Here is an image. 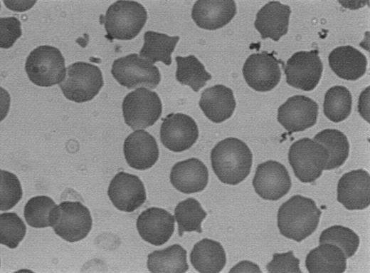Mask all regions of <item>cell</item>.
<instances>
[{"label": "cell", "instance_id": "cell-1", "mask_svg": "<svg viewBox=\"0 0 370 273\" xmlns=\"http://www.w3.org/2000/svg\"><path fill=\"white\" fill-rule=\"evenodd\" d=\"M211 161L212 169L221 182L236 185L250 174L253 155L243 141L227 138L211 150Z\"/></svg>", "mask_w": 370, "mask_h": 273}, {"label": "cell", "instance_id": "cell-2", "mask_svg": "<svg viewBox=\"0 0 370 273\" xmlns=\"http://www.w3.org/2000/svg\"><path fill=\"white\" fill-rule=\"evenodd\" d=\"M321 214L312 199L294 195L279 207L278 227L282 235L299 242L316 230Z\"/></svg>", "mask_w": 370, "mask_h": 273}, {"label": "cell", "instance_id": "cell-3", "mask_svg": "<svg viewBox=\"0 0 370 273\" xmlns=\"http://www.w3.org/2000/svg\"><path fill=\"white\" fill-rule=\"evenodd\" d=\"M103 19L107 38L110 40H131L144 26L147 14L139 2L117 1L108 7Z\"/></svg>", "mask_w": 370, "mask_h": 273}, {"label": "cell", "instance_id": "cell-4", "mask_svg": "<svg viewBox=\"0 0 370 273\" xmlns=\"http://www.w3.org/2000/svg\"><path fill=\"white\" fill-rule=\"evenodd\" d=\"M25 71L30 81L41 87L59 84L65 78V59L60 50L44 45L33 49L28 56Z\"/></svg>", "mask_w": 370, "mask_h": 273}, {"label": "cell", "instance_id": "cell-5", "mask_svg": "<svg viewBox=\"0 0 370 273\" xmlns=\"http://www.w3.org/2000/svg\"><path fill=\"white\" fill-rule=\"evenodd\" d=\"M103 84L102 74L97 66L78 61L66 68L65 76L59 87L67 99L84 103L97 95Z\"/></svg>", "mask_w": 370, "mask_h": 273}, {"label": "cell", "instance_id": "cell-6", "mask_svg": "<svg viewBox=\"0 0 370 273\" xmlns=\"http://www.w3.org/2000/svg\"><path fill=\"white\" fill-rule=\"evenodd\" d=\"M327 158L323 145L309 138L293 143L288 152V160L295 176L305 183L312 182L321 176Z\"/></svg>", "mask_w": 370, "mask_h": 273}, {"label": "cell", "instance_id": "cell-7", "mask_svg": "<svg viewBox=\"0 0 370 273\" xmlns=\"http://www.w3.org/2000/svg\"><path fill=\"white\" fill-rule=\"evenodd\" d=\"M111 73L115 79L128 89L157 88L161 81L157 66L137 53H131L115 60Z\"/></svg>", "mask_w": 370, "mask_h": 273}, {"label": "cell", "instance_id": "cell-8", "mask_svg": "<svg viewBox=\"0 0 370 273\" xmlns=\"http://www.w3.org/2000/svg\"><path fill=\"white\" fill-rule=\"evenodd\" d=\"M122 108L125 123L133 130L153 125L162 112L158 94L146 88L129 93L123 100Z\"/></svg>", "mask_w": 370, "mask_h": 273}, {"label": "cell", "instance_id": "cell-9", "mask_svg": "<svg viewBox=\"0 0 370 273\" xmlns=\"http://www.w3.org/2000/svg\"><path fill=\"white\" fill-rule=\"evenodd\" d=\"M90 210L80 202L64 201L58 205L53 230L62 239L74 242L84 239L92 229Z\"/></svg>", "mask_w": 370, "mask_h": 273}, {"label": "cell", "instance_id": "cell-10", "mask_svg": "<svg viewBox=\"0 0 370 273\" xmlns=\"http://www.w3.org/2000/svg\"><path fill=\"white\" fill-rule=\"evenodd\" d=\"M322 71L323 65L317 50L295 53L284 68L287 84L305 91H310L317 86Z\"/></svg>", "mask_w": 370, "mask_h": 273}, {"label": "cell", "instance_id": "cell-11", "mask_svg": "<svg viewBox=\"0 0 370 273\" xmlns=\"http://www.w3.org/2000/svg\"><path fill=\"white\" fill-rule=\"evenodd\" d=\"M281 62L267 51L250 55L244 63L243 75L247 84L259 92L273 89L280 82Z\"/></svg>", "mask_w": 370, "mask_h": 273}, {"label": "cell", "instance_id": "cell-12", "mask_svg": "<svg viewBox=\"0 0 370 273\" xmlns=\"http://www.w3.org/2000/svg\"><path fill=\"white\" fill-rule=\"evenodd\" d=\"M199 129L195 120L184 113H171L163 119L160 140L173 152L189 149L197 140Z\"/></svg>", "mask_w": 370, "mask_h": 273}, {"label": "cell", "instance_id": "cell-13", "mask_svg": "<svg viewBox=\"0 0 370 273\" xmlns=\"http://www.w3.org/2000/svg\"><path fill=\"white\" fill-rule=\"evenodd\" d=\"M291 185L286 168L275 160L259 164L253 179L255 192L267 200L280 199L289 192Z\"/></svg>", "mask_w": 370, "mask_h": 273}, {"label": "cell", "instance_id": "cell-14", "mask_svg": "<svg viewBox=\"0 0 370 273\" xmlns=\"http://www.w3.org/2000/svg\"><path fill=\"white\" fill-rule=\"evenodd\" d=\"M113 205L120 211L132 212L146 200L144 185L139 177L125 172L117 173L107 190Z\"/></svg>", "mask_w": 370, "mask_h": 273}, {"label": "cell", "instance_id": "cell-15", "mask_svg": "<svg viewBox=\"0 0 370 273\" xmlns=\"http://www.w3.org/2000/svg\"><path fill=\"white\" fill-rule=\"evenodd\" d=\"M318 108L312 99L294 96L278 108V120L290 133L303 131L316 123Z\"/></svg>", "mask_w": 370, "mask_h": 273}, {"label": "cell", "instance_id": "cell-16", "mask_svg": "<svg viewBox=\"0 0 370 273\" xmlns=\"http://www.w3.org/2000/svg\"><path fill=\"white\" fill-rule=\"evenodd\" d=\"M337 201L349 210H364L370 204V177L363 169L344 174L337 184Z\"/></svg>", "mask_w": 370, "mask_h": 273}, {"label": "cell", "instance_id": "cell-17", "mask_svg": "<svg viewBox=\"0 0 370 273\" xmlns=\"http://www.w3.org/2000/svg\"><path fill=\"white\" fill-rule=\"evenodd\" d=\"M136 226L144 241L160 246L171 237L174 230V217L164 209L152 207L138 216Z\"/></svg>", "mask_w": 370, "mask_h": 273}, {"label": "cell", "instance_id": "cell-18", "mask_svg": "<svg viewBox=\"0 0 370 273\" xmlns=\"http://www.w3.org/2000/svg\"><path fill=\"white\" fill-rule=\"evenodd\" d=\"M123 151L128 165L140 170L152 168L159 155L155 138L144 130H135L126 138Z\"/></svg>", "mask_w": 370, "mask_h": 273}, {"label": "cell", "instance_id": "cell-19", "mask_svg": "<svg viewBox=\"0 0 370 273\" xmlns=\"http://www.w3.org/2000/svg\"><path fill=\"white\" fill-rule=\"evenodd\" d=\"M236 14L234 1L199 0L193 6L191 17L199 27L216 30L228 24Z\"/></svg>", "mask_w": 370, "mask_h": 273}, {"label": "cell", "instance_id": "cell-20", "mask_svg": "<svg viewBox=\"0 0 370 273\" xmlns=\"http://www.w3.org/2000/svg\"><path fill=\"white\" fill-rule=\"evenodd\" d=\"M208 181V172L206 166L195 158L178 162L171 170V185L183 193L201 192L206 187Z\"/></svg>", "mask_w": 370, "mask_h": 273}, {"label": "cell", "instance_id": "cell-21", "mask_svg": "<svg viewBox=\"0 0 370 273\" xmlns=\"http://www.w3.org/2000/svg\"><path fill=\"white\" fill-rule=\"evenodd\" d=\"M290 7L280 1H269L257 13L255 28L262 38H270L275 41L288 31Z\"/></svg>", "mask_w": 370, "mask_h": 273}, {"label": "cell", "instance_id": "cell-22", "mask_svg": "<svg viewBox=\"0 0 370 273\" xmlns=\"http://www.w3.org/2000/svg\"><path fill=\"white\" fill-rule=\"evenodd\" d=\"M233 91L223 85H215L201 93L199 106L212 122L220 123L231 118L236 108Z\"/></svg>", "mask_w": 370, "mask_h": 273}, {"label": "cell", "instance_id": "cell-23", "mask_svg": "<svg viewBox=\"0 0 370 273\" xmlns=\"http://www.w3.org/2000/svg\"><path fill=\"white\" fill-rule=\"evenodd\" d=\"M332 70L339 78L356 81L366 72L367 60L364 54L352 46L333 49L328 57Z\"/></svg>", "mask_w": 370, "mask_h": 273}, {"label": "cell", "instance_id": "cell-24", "mask_svg": "<svg viewBox=\"0 0 370 273\" xmlns=\"http://www.w3.org/2000/svg\"><path fill=\"white\" fill-rule=\"evenodd\" d=\"M305 265L310 273H342L347 268V258L338 246L321 243L307 254Z\"/></svg>", "mask_w": 370, "mask_h": 273}, {"label": "cell", "instance_id": "cell-25", "mask_svg": "<svg viewBox=\"0 0 370 273\" xmlns=\"http://www.w3.org/2000/svg\"><path fill=\"white\" fill-rule=\"evenodd\" d=\"M190 261L194 268L199 272L218 273L225 267L226 256L220 242L204 238L194 244L190 254Z\"/></svg>", "mask_w": 370, "mask_h": 273}, {"label": "cell", "instance_id": "cell-26", "mask_svg": "<svg viewBox=\"0 0 370 273\" xmlns=\"http://www.w3.org/2000/svg\"><path fill=\"white\" fill-rule=\"evenodd\" d=\"M147 265L151 272H186L189 269L186 250L179 244L155 250L148 254Z\"/></svg>", "mask_w": 370, "mask_h": 273}, {"label": "cell", "instance_id": "cell-27", "mask_svg": "<svg viewBox=\"0 0 370 273\" xmlns=\"http://www.w3.org/2000/svg\"><path fill=\"white\" fill-rule=\"evenodd\" d=\"M179 40L177 36H169L165 34L147 31L144 34V44L139 56L152 64L161 61L169 66L171 63V55Z\"/></svg>", "mask_w": 370, "mask_h": 273}, {"label": "cell", "instance_id": "cell-28", "mask_svg": "<svg viewBox=\"0 0 370 273\" xmlns=\"http://www.w3.org/2000/svg\"><path fill=\"white\" fill-rule=\"evenodd\" d=\"M326 149L328 155L324 170H329L342 166L349 153L347 136L337 129H325L316 134L313 139Z\"/></svg>", "mask_w": 370, "mask_h": 273}, {"label": "cell", "instance_id": "cell-29", "mask_svg": "<svg viewBox=\"0 0 370 273\" xmlns=\"http://www.w3.org/2000/svg\"><path fill=\"white\" fill-rule=\"evenodd\" d=\"M176 62L177 81L189 86L195 92L199 91L211 78V75L194 55L186 57L177 56Z\"/></svg>", "mask_w": 370, "mask_h": 273}, {"label": "cell", "instance_id": "cell-30", "mask_svg": "<svg viewBox=\"0 0 370 273\" xmlns=\"http://www.w3.org/2000/svg\"><path fill=\"white\" fill-rule=\"evenodd\" d=\"M57 207L52 198L48 196L31 197L24 207L26 222L34 228L52 227Z\"/></svg>", "mask_w": 370, "mask_h": 273}, {"label": "cell", "instance_id": "cell-31", "mask_svg": "<svg viewBox=\"0 0 370 273\" xmlns=\"http://www.w3.org/2000/svg\"><path fill=\"white\" fill-rule=\"evenodd\" d=\"M206 216V211L194 197H189L179 202L174 210L179 235L182 237L185 232L201 233V223Z\"/></svg>", "mask_w": 370, "mask_h": 273}, {"label": "cell", "instance_id": "cell-32", "mask_svg": "<svg viewBox=\"0 0 370 273\" xmlns=\"http://www.w3.org/2000/svg\"><path fill=\"white\" fill-rule=\"evenodd\" d=\"M352 98L344 86H335L325 93L323 108L325 116L334 123L345 120L352 111Z\"/></svg>", "mask_w": 370, "mask_h": 273}, {"label": "cell", "instance_id": "cell-33", "mask_svg": "<svg viewBox=\"0 0 370 273\" xmlns=\"http://www.w3.org/2000/svg\"><path fill=\"white\" fill-rule=\"evenodd\" d=\"M319 243H331L340 247L346 258L354 256L359 245L358 235L349 227L333 225L323 230Z\"/></svg>", "mask_w": 370, "mask_h": 273}, {"label": "cell", "instance_id": "cell-34", "mask_svg": "<svg viewBox=\"0 0 370 273\" xmlns=\"http://www.w3.org/2000/svg\"><path fill=\"white\" fill-rule=\"evenodd\" d=\"M0 230L1 244L14 249L24 238L26 227L16 213L4 212L0 215Z\"/></svg>", "mask_w": 370, "mask_h": 273}, {"label": "cell", "instance_id": "cell-35", "mask_svg": "<svg viewBox=\"0 0 370 273\" xmlns=\"http://www.w3.org/2000/svg\"><path fill=\"white\" fill-rule=\"evenodd\" d=\"M0 210L14 207L22 197V188L18 178L12 172L1 170Z\"/></svg>", "mask_w": 370, "mask_h": 273}, {"label": "cell", "instance_id": "cell-36", "mask_svg": "<svg viewBox=\"0 0 370 273\" xmlns=\"http://www.w3.org/2000/svg\"><path fill=\"white\" fill-rule=\"evenodd\" d=\"M300 259L295 257L292 251L285 253H274L273 260L266 266L268 272L271 273H301L299 267Z\"/></svg>", "mask_w": 370, "mask_h": 273}, {"label": "cell", "instance_id": "cell-37", "mask_svg": "<svg viewBox=\"0 0 370 273\" xmlns=\"http://www.w3.org/2000/svg\"><path fill=\"white\" fill-rule=\"evenodd\" d=\"M0 26V46L9 48L21 36V23L18 19L13 16L1 17Z\"/></svg>", "mask_w": 370, "mask_h": 273}, {"label": "cell", "instance_id": "cell-38", "mask_svg": "<svg viewBox=\"0 0 370 273\" xmlns=\"http://www.w3.org/2000/svg\"><path fill=\"white\" fill-rule=\"evenodd\" d=\"M261 272L259 269V267L252 263L250 261H242L239 262L238 264L234 266L232 269L230 270V272Z\"/></svg>", "mask_w": 370, "mask_h": 273}, {"label": "cell", "instance_id": "cell-39", "mask_svg": "<svg viewBox=\"0 0 370 273\" xmlns=\"http://www.w3.org/2000/svg\"><path fill=\"white\" fill-rule=\"evenodd\" d=\"M369 89V87L366 88V90L361 94L359 101V112L360 115L368 122H369V96H366V93L367 91Z\"/></svg>", "mask_w": 370, "mask_h": 273}]
</instances>
